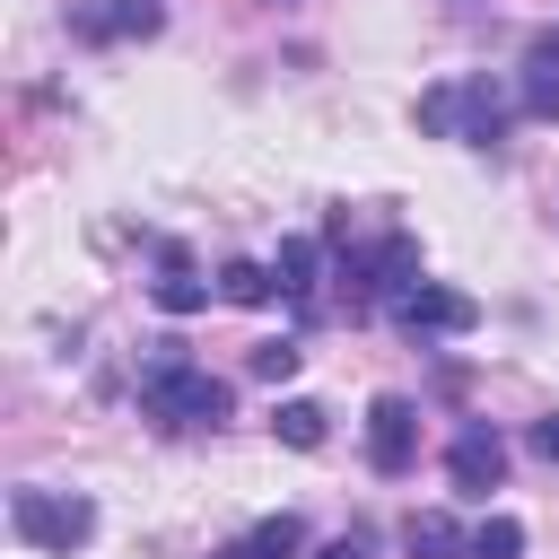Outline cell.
Listing matches in <instances>:
<instances>
[{
    "label": "cell",
    "mask_w": 559,
    "mask_h": 559,
    "mask_svg": "<svg viewBox=\"0 0 559 559\" xmlns=\"http://www.w3.org/2000/svg\"><path fill=\"white\" fill-rule=\"evenodd\" d=\"M131 393H140V419H157L166 437L218 428V419H227V402H236L210 367H192V358H183V341H148V358H140Z\"/></svg>",
    "instance_id": "obj_1"
},
{
    "label": "cell",
    "mask_w": 559,
    "mask_h": 559,
    "mask_svg": "<svg viewBox=\"0 0 559 559\" xmlns=\"http://www.w3.org/2000/svg\"><path fill=\"white\" fill-rule=\"evenodd\" d=\"M411 122H419L428 140H463V148L498 157V148H507V131H515V96H507L489 70H472V79H437V87H419Z\"/></svg>",
    "instance_id": "obj_2"
},
{
    "label": "cell",
    "mask_w": 559,
    "mask_h": 559,
    "mask_svg": "<svg viewBox=\"0 0 559 559\" xmlns=\"http://www.w3.org/2000/svg\"><path fill=\"white\" fill-rule=\"evenodd\" d=\"M9 533L26 550L70 559V550L96 542V498H79V489H9Z\"/></svg>",
    "instance_id": "obj_3"
},
{
    "label": "cell",
    "mask_w": 559,
    "mask_h": 559,
    "mask_svg": "<svg viewBox=\"0 0 559 559\" xmlns=\"http://www.w3.org/2000/svg\"><path fill=\"white\" fill-rule=\"evenodd\" d=\"M393 332L419 341V349L463 341V332H480V297H463V288H445V280H419V288L393 306Z\"/></svg>",
    "instance_id": "obj_4"
},
{
    "label": "cell",
    "mask_w": 559,
    "mask_h": 559,
    "mask_svg": "<svg viewBox=\"0 0 559 559\" xmlns=\"http://www.w3.org/2000/svg\"><path fill=\"white\" fill-rule=\"evenodd\" d=\"M411 463H419V402L411 393H376L367 402V472L402 480Z\"/></svg>",
    "instance_id": "obj_5"
},
{
    "label": "cell",
    "mask_w": 559,
    "mask_h": 559,
    "mask_svg": "<svg viewBox=\"0 0 559 559\" xmlns=\"http://www.w3.org/2000/svg\"><path fill=\"white\" fill-rule=\"evenodd\" d=\"M445 480H454V498H489L507 480V437L489 419H463L454 445H445Z\"/></svg>",
    "instance_id": "obj_6"
},
{
    "label": "cell",
    "mask_w": 559,
    "mask_h": 559,
    "mask_svg": "<svg viewBox=\"0 0 559 559\" xmlns=\"http://www.w3.org/2000/svg\"><path fill=\"white\" fill-rule=\"evenodd\" d=\"M157 26H166V0H79L70 9V35L96 44V52L105 44H148Z\"/></svg>",
    "instance_id": "obj_7"
},
{
    "label": "cell",
    "mask_w": 559,
    "mask_h": 559,
    "mask_svg": "<svg viewBox=\"0 0 559 559\" xmlns=\"http://www.w3.org/2000/svg\"><path fill=\"white\" fill-rule=\"evenodd\" d=\"M210 297H218V280H201L192 245H183V236H157V280H148V306L183 323V314H201Z\"/></svg>",
    "instance_id": "obj_8"
},
{
    "label": "cell",
    "mask_w": 559,
    "mask_h": 559,
    "mask_svg": "<svg viewBox=\"0 0 559 559\" xmlns=\"http://www.w3.org/2000/svg\"><path fill=\"white\" fill-rule=\"evenodd\" d=\"M323 253H332V245H314V236H288V245L271 253V280H280V306L297 314V332L323 314V288H314V280H323Z\"/></svg>",
    "instance_id": "obj_9"
},
{
    "label": "cell",
    "mask_w": 559,
    "mask_h": 559,
    "mask_svg": "<svg viewBox=\"0 0 559 559\" xmlns=\"http://www.w3.org/2000/svg\"><path fill=\"white\" fill-rule=\"evenodd\" d=\"M402 550H411V559H472V533H463L445 507H428V515L402 524Z\"/></svg>",
    "instance_id": "obj_10"
},
{
    "label": "cell",
    "mask_w": 559,
    "mask_h": 559,
    "mask_svg": "<svg viewBox=\"0 0 559 559\" xmlns=\"http://www.w3.org/2000/svg\"><path fill=\"white\" fill-rule=\"evenodd\" d=\"M245 559H306V524L280 507V515H262L253 533H245Z\"/></svg>",
    "instance_id": "obj_11"
},
{
    "label": "cell",
    "mask_w": 559,
    "mask_h": 559,
    "mask_svg": "<svg viewBox=\"0 0 559 559\" xmlns=\"http://www.w3.org/2000/svg\"><path fill=\"white\" fill-rule=\"evenodd\" d=\"M218 297L227 306H271L280 280H271V262H218Z\"/></svg>",
    "instance_id": "obj_12"
},
{
    "label": "cell",
    "mask_w": 559,
    "mask_h": 559,
    "mask_svg": "<svg viewBox=\"0 0 559 559\" xmlns=\"http://www.w3.org/2000/svg\"><path fill=\"white\" fill-rule=\"evenodd\" d=\"M271 437L297 445V454H314V445H323V402H280V411H271Z\"/></svg>",
    "instance_id": "obj_13"
},
{
    "label": "cell",
    "mask_w": 559,
    "mask_h": 559,
    "mask_svg": "<svg viewBox=\"0 0 559 559\" xmlns=\"http://www.w3.org/2000/svg\"><path fill=\"white\" fill-rule=\"evenodd\" d=\"M297 367H306V349H297V332H288V341H253V349H245V376H262V384H288Z\"/></svg>",
    "instance_id": "obj_14"
},
{
    "label": "cell",
    "mask_w": 559,
    "mask_h": 559,
    "mask_svg": "<svg viewBox=\"0 0 559 559\" xmlns=\"http://www.w3.org/2000/svg\"><path fill=\"white\" fill-rule=\"evenodd\" d=\"M515 114L524 122H559V70H524L515 79Z\"/></svg>",
    "instance_id": "obj_15"
},
{
    "label": "cell",
    "mask_w": 559,
    "mask_h": 559,
    "mask_svg": "<svg viewBox=\"0 0 559 559\" xmlns=\"http://www.w3.org/2000/svg\"><path fill=\"white\" fill-rule=\"evenodd\" d=\"M515 550H524V524H515V515H489V524L472 533V559H515Z\"/></svg>",
    "instance_id": "obj_16"
},
{
    "label": "cell",
    "mask_w": 559,
    "mask_h": 559,
    "mask_svg": "<svg viewBox=\"0 0 559 559\" xmlns=\"http://www.w3.org/2000/svg\"><path fill=\"white\" fill-rule=\"evenodd\" d=\"M524 445H533V454L559 472V411H550V419H533V428H524Z\"/></svg>",
    "instance_id": "obj_17"
},
{
    "label": "cell",
    "mask_w": 559,
    "mask_h": 559,
    "mask_svg": "<svg viewBox=\"0 0 559 559\" xmlns=\"http://www.w3.org/2000/svg\"><path fill=\"white\" fill-rule=\"evenodd\" d=\"M524 70H559V26H542V35L524 44Z\"/></svg>",
    "instance_id": "obj_18"
},
{
    "label": "cell",
    "mask_w": 559,
    "mask_h": 559,
    "mask_svg": "<svg viewBox=\"0 0 559 559\" xmlns=\"http://www.w3.org/2000/svg\"><path fill=\"white\" fill-rule=\"evenodd\" d=\"M314 559H367V542H358V533H341V542H323Z\"/></svg>",
    "instance_id": "obj_19"
},
{
    "label": "cell",
    "mask_w": 559,
    "mask_h": 559,
    "mask_svg": "<svg viewBox=\"0 0 559 559\" xmlns=\"http://www.w3.org/2000/svg\"><path fill=\"white\" fill-rule=\"evenodd\" d=\"M210 559H245V542H218V550H210Z\"/></svg>",
    "instance_id": "obj_20"
}]
</instances>
